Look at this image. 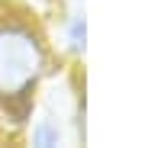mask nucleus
I'll return each mask as SVG.
<instances>
[{
    "instance_id": "1",
    "label": "nucleus",
    "mask_w": 145,
    "mask_h": 148,
    "mask_svg": "<svg viewBox=\"0 0 145 148\" xmlns=\"http://www.w3.org/2000/svg\"><path fill=\"white\" fill-rule=\"evenodd\" d=\"M45 74V45L32 23L0 16V100H23Z\"/></svg>"
},
{
    "instance_id": "2",
    "label": "nucleus",
    "mask_w": 145,
    "mask_h": 148,
    "mask_svg": "<svg viewBox=\"0 0 145 148\" xmlns=\"http://www.w3.org/2000/svg\"><path fill=\"white\" fill-rule=\"evenodd\" d=\"M65 32H68V45L74 52H84V13L81 10L68 16V29Z\"/></svg>"
}]
</instances>
